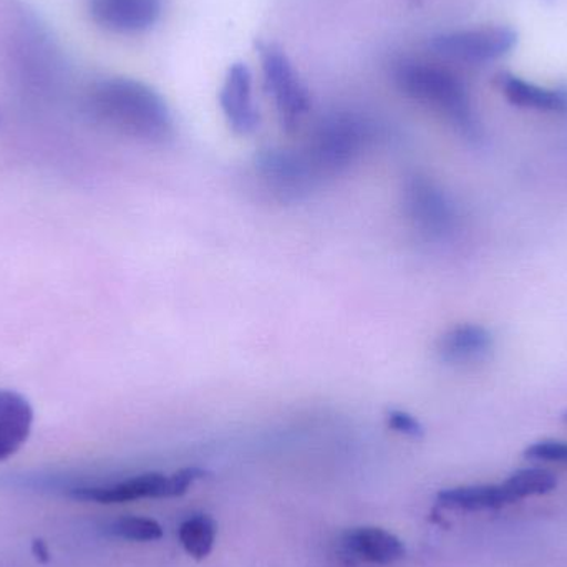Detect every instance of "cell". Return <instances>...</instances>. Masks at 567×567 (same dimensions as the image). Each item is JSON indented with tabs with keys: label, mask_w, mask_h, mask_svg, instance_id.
Wrapping results in <instances>:
<instances>
[{
	"label": "cell",
	"mask_w": 567,
	"mask_h": 567,
	"mask_svg": "<svg viewBox=\"0 0 567 567\" xmlns=\"http://www.w3.org/2000/svg\"><path fill=\"white\" fill-rule=\"evenodd\" d=\"M219 105L233 132L251 135L259 126V112L252 99V75L246 63L229 66L219 93Z\"/></svg>",
	"instance_id": "ba28073f"
},
{
	"label": "cell",
	"mask_w": 567,
	"mask_h": 567,
	"mask_svg": "<svg viewBox=\"0 0 567 567\" xmlns=\"http://www.w3.org/2000/svg\"><path fill=\"white\" fill-rule=\"evenodd\" d=\"M525 456L533 462L561 463L567 465V442L542 440L526 449Z\"/></svg>",
	"instance_id": "ac0fdd59"
},
{
	"label": "cell",
	"mask_w": 567,
	"mask_h": 567,
	"mask_svg": "<svg viewBox=\"0 0 567 567\" xmlns=\"http://www.w3.org/2000/svg\"><path fill=\"white\" fill-rule=\"evenodd\" d=\"M496 86L503 96L518 109L545 113L567 112L566 86L538 85L509 72H503L496 76Z\"/></svg>",
	"instance_id": "9c48e42d"
},
{
	"label": "cell",
	"mask_w": 567,
	"mask_h": 567,
	"mask_svg": "<svg viewBox=\"0 0 567 567\" xmlns=\"http://www.w3.org/2000/svg\"><path fill=\"white\" fill-rule=\"evenodd\" d=\"M342 548L353 558L373 565H392L405 558V545L399 536L375 526H360L342 535Z\"/></svg>",
	"instance_id": "8fae6325"
},
{
	"label": "cell",
	"mask_w": 567,
	"mask_h": 567,
	"mask_svg": "<svg viewBox=\"0 0 567 567\" xmlns=\"http://www.w3.org/2000/svg\"><path fill=\"white\" fill-rule=\"evenodd\" d=\"M365 140V128L352 115L323 120L312 140V156L319 165L339 168L352 162Z\"/></svg>",
	"instance_id": "5b68a950"
},
{
	"label": "cell",
	"mask_w": 567,
	"mask_h": 567,
	"mask_svg": "<svg viewBox=\"0 0 567 567\" xmlns=\"http://www.w3.org/2000/svg\"><path fill=\"white\" fill-rule=\"evenodd\" d=\"M505 483L516 503L532 498V496L548 495L558 486L556 476L543 468L518 470Z\"/></svg>",
	"instance_id": "2e32d148"
},
{
	"label": "cell",
	"mask_w": 567,
	"mask_h": 567,
	"mask_svg": "<svg viewBox=\"0 0 567 567\" xmlns=\"http://www.w3.org/2000/svg\"><path fill=\"white\" fill-rule=\"evenodd\" d=\"M493 349V336L478 323H460L440 337L436 352L450 365H470L486 359Z\"/></svg>",
	"instance_id": "30bf717a"
},
{
	"label": "cell",
	"mask_w": 567,
	"mask_h": 567,
	"mask_svg": "<svg viewBox=\"0 0 567 567\" xmlns=\"http://www.w3.org/2000/svg\"><path fill=\"white\" fill-rule=\"evenodd\" d=\"M266 89L275 99L284 128L292 132L310 109V96L286 53L276 45L259 43Z\"/></svg>",
	"instance_id": "277c9868"
},
{
	"label": "cell",
	"mask_w": 567,
	"mask_h": 567,
	"mask_svg": "<svg viewBox=\"0 0 567 567\" xmlns=\"http://www.w3.org/2000/svg\"><path fill=\"white\" fill-rule=\"evenodd\" d=\"M516 43L518 32L513 27L485 25L440 33L433 37L430 47L443 59L482 65L509 55Z\"/></svg>",
	"instance_id": "3957f363"
},
{
	"label": "cell",
	"mask_w": 567,
	"mask_h": 567,
	"mask_svg": "<svg viewBox=\"0 0 567 567\" xmlns=\"http://www.w3.org/2000/svg\"><path fill=\"white\" fill-rule=\"evenodd\" d=\"M76 502L99 503V505H120L138 499L173 498L172 480L163 473H143L123 482L110 485L80 486L70 492Z\"/></svg>",
	"instance_id": "8992f818"
},
{
	"label": "cell",
	"mask_w": 567,
	"mask_h": 567,
	"mask_svg": "<svg viewBox=\"0 0 567 567\" xmlns=\"http://www.w3.org/2000/svg\"><path fill=\"white\" fill-rule=\"evenodd\" d=\"M436 499L443 508L460 509V512H486V509L505 508L516 503L506 483L443 489Z\"/></svg>",
	"instance_id": "5bb4252c"
},
{
	"label": "cell",
	"mask_w": 567,
	"mask_h": 567,
	"mask_svg": "<svg viewBox=\"0 0 567 567\" xmlns=\"http://www.w3.org/2000/svg\"><path fill=\"white\" fill-rule=\"evenodd\" d=\"M409 206L420 226L432 236H442L453 226V209L449 199L432 183L415 182L409 189Z\"/></svg>",
	"instance_id": "4fadbf2b"
},
{
	"label": "cell",
	"mask_w": 567,
	"mask_h": 567,
	"mask_svg": "<svg viewBox=\"0 0 567 567\" xmlns=\"http://www.w3.org/2000/svg\"><path fill=\"white\" fill-rule=\"evenodd\" d=\"M216 535H218V525L213 516L205 515V513L189 516L178 529L183 548L195 559H205L212 555Z\"/></svg>",
	"instance_id": "9a60e30c"
},
{
	"label": "cell",
	"mask_w": 567,
	"mask_h": 567,
	"mask_svg": "<svg viewBox=\"0 0 567 567\" xmlns=\"http://www.w3.org/2000/svg\"><path fill=\"white\" fill-rule=\"evenodd\" d=\"M162 0H90L92 19L115 33L152 29L162 16Z\"/></svg>",
	"instance_id": "52a82bcc"
},
{
	"label": "cell",
	"mask_w": 567,
	"mask_h": 567,
	"mask_svg": "<svg viewBox=\"0 0 567 567\" xmlns=\"http://www.w3.org/2000/svg\"><path fill=\"white\" fill-rule=\"evenodd\" d=\"M393 80L410 99L432 106L466 136L478 135L468 90L445 66L420 60H403L393 69Z\"/></svg>",
	"instance_id": "7a4b0ae2"
},
{
	"label": "cell",
	"mask_w": 567,
	"mask_h": 567,
	"mask_svg": "<svg viewBox=\"0 0 567 567\" xmlns=\"http://www.w3.org/2000/svg\"><path fill=\"white\" fill-rule=\"evenodd\" d=\"M90 113L103 125L143 142H165L173 118L165 100L145 83L132 79H105L89 93Z\"/></svg>",
	"instance_id": "6da1fadb"
},
{
	"label": "cell",
	"mask_w": 567,
	"mask_h": 567,
	"mask_svg": "<svg viewBox=\"0 0 567 567\" xmlns=\"http://www.w3.org/2000/svg\"><path fill=\"white\" fill-rule=\"evenodd\" d=\"M385 419L386 425L400 435L410 436V439H422L425 435L422 423L403 410H390Z\"/></svg>",
	"instance_id": "d6986e66"
},
{
	"label": "cell",
	"mask_w": 567,
	"mask_h": 567,
	"mask_svg": "<svg viewBox=\"0 0 567 567\" xmlns=\"http://www.w3.org/2000/svg\"><path fill=\"white\" fill-rule=\"evenodd\" d=\"M33 425V410L29 400L13 390L0 389V462L16 455Z\"/></svg>",
	"instance_id": "7c38bea8"
},
{
	"label": "cell",
	"mask_w": 567,
	"mask_h": 567,
	"mask_svg": "<svg viewBox=\"0 0 567 567\" xmlns=\"http://www.w3.org/2000/svg\"><path fill=\"white\" fill-rule=\"evenodd\" d=\"M106 533L125 542L150 543L163 538V528L155 519L123 516L106 526Z\"/></svg>",
	"instance_id": "e0dca14e"
},
{
	"label": "cell",
	"mask_w": 567,
	"mask_h": 567,
	"mask_svg": "<svg viewBox=\"0 0 567 567\" xmlns=\"http://www.w3.org/2000/svg\"><path fill=\"white\" fill-rule=\"evenodd\" d=\"M565 422L567 423V413H566V415H565Z\"/></svg>",
	"instance_id": "ffe728a7"
}]
</instances>
